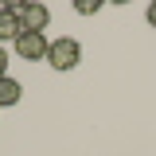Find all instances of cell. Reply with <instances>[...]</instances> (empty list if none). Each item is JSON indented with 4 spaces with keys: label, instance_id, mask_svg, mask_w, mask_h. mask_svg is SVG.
Returning a JSON list of instances; mask_svg holds the SVG:
<instances>
[{
    "label": "cell",
    "instance_id": "cell-1",
    "mask_svg": "<svg viewBox=\"0 0 156 156\" xmlns=\"http://www.w3.org/2000/svg\"><path fill=\"white\" fill-rule=\"evenodd\" d=\"M47 62H51L55 70H74L78 62H82V47H78V39H70V35H62V39H51Z\"/></svg>",
    "mask_w": 156,
    "mask_h": 156
},
{
    "label": "cell",
    "instance_id": "cell-2",
    "mask_svg": "<svg viewBox=\"0 0 156 156\" xmlns=\"http://www.w3.org/2000/svg\"><path fill=\"white\" fill-rule=\"evenodd\" d=\"M47 51H51V39L43 35V31H23L16 39V55L23 62H39V58H47Z\"/></svg>",
    "mask_w": 156,
    "mask_h": 156
},
{
    "label": "cell",
    "instance_id": "cell-3",
    "mask_svg": "<svg viewBox=\"0 0 156 156\" xmlns=\"http://www.w3.org/2000/svg\"><path fill=\"white\" fill-rule=\"evenodd\" d=\"M16 16L23 23V31H43L51 23V8L39 4V0H23V4H16Z\"/></svg>",
    "mask_w": 156,
    "mask_h": 156
},
{
    "label": "cell",
    "instance_id": "cell-4",
    "mask_svg": "<svg viewBox=\"0 0 156 156\" xmlns=\"http://www.w3.org/2000/svg\"><path fill=\"white\" fill-rule=\"evenodd\" d=\"M20 35H23V23L16 16V4H4L0 8V43L4 39H20Z\"/></svg>",
    "mask_w": 156,
    "mask_h": 156
},
{
    "label": "cell",
    "instance_id": "cell-5",
    "mask_svg": "<svg viewBox=\"0 0 156 156\" xmlns=\"http://www.w3.org/2000/svg\"><path fill=\"white\" fill-rule=\"evenodd\" d=\"M20 98H23V86H20L16 78H12V74L0 78V109H4V105H16Z\"/></svg>",
    "mask_w": 156,
    "mask_h": 156
},
{
    "label": "cell",
    "instance_id": "cell-6",
    "mask_svg": "<svg viewBox=\"0 0 156 156\" xmlns=\"http://www.w3.org/2000/svg\"><path fill=\"white\" fill-rule=\"evenodd\" d=\"M98 8H101V0H78V4H74V12H78V16H94Z\"/></svg>",
    "mask_w": 156,
    "mask_h": 156
},
{
    "label": "cell",
    "instance_id": "cell-7",
    "mask_svg": "<svg viewBox=\"0 0 156 156\" xmlns=\"http://www.w3.org/2000/svg\"><path fill=\"white\" fill-rule=\"evenodd\" d=\"M0 78H8V51L0 47Z\"/></svg>",
    "mask_w": 156,
    "mask_h": 156
},
{
    "label": "cell",
    "instance_id": "cell-8",
    "mask_svg": "<svg viewBox=\"0 0 156 156\" xmlns=\"http://www.w3.org/2000/svg\"><path fill=\"white\" fill-rule=\"evenodd\" d=\"M144 20H148V23H152V27H156V0H152V4H148V12H144Z\"/></svg>",
    "mask_w": 156,
    "mask_h": 156
}]
</instances>
